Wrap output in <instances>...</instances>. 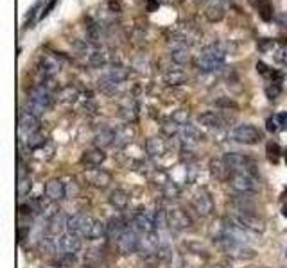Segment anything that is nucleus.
<instances>
[{
	"label": "nucleus",
	"mask_w": 287,
	"mask_h": 268,
	"mask_svg": "<svg viewBox=\"0 0 287 268\" xmlns=\"http://www.w3.org/2000/svg\"><path fill=\"white\" fill-rule=\"evenodd\" d=\"M262 138H264L262 132L255 125H249V123L237 125L232 130V140H235L237 143H244V145H255V143L262 142Z\"/></svg>",
	"instance_id": "obj_8"
},
{
	"label": "nucleus",
	"mask_w": 287,
	"mask_h": 268,
	"mask_svg": "<svg viewBox=\"0 0 287 268\" xmlns=\"http://www.w3.org/2000/svg\"><path fill=\"white\" fill-rule=\"evenodd\" d=\"M266 127H268L269 132H276V130H280V125H278V122H276V116H273V118H268V122H266Z\"/></svg>",
	"instance_id": "obj_39"
},
{
	"label": "nucleus",
	"mask_w": 287,
	"mask_h": 268,
	"mask_svg": "<svg viewBox=\"0 0 287 268\" xmlns=\"http://www.w3.org/2000/svg\"><path fill=\"white\" fill-rule=\"evenodd\" d=\"M158 8H160V2H158V0H148V11H149V13L156 11Z\"/></svg>",
	"instance_id": "obj_45"
},
{
	"label": "nucleus",
	"mask_w": 287,
	"mask_h": 268,
	"mask_svg": "<svg viewBox=\"0 0 287 268\" xmlns=\"http://www.w3.org/2000/svg\"><path fill=\"white\" fill-rule=\"evenodd\" d=\"M117 247H119V252L122 256H129V254L136 252L140 249V238L136 234L135 229H128L121 236V240L117 241Z\"/></svg>",
	"instance_id": "obj_12"
},
{
	"label": "nucleus",
	"mask_w": 287,
	"mask_h": 268,
	"mask_svg": "<svg viewBox=\"0 0 287 268\" xmlns=\"http://www.w3.org/2000/svg\"><path fill=\"white\" fill-rule=\"evenodd\" d=\"M108 200H110V204L115 207V209H121L122 211V209H126V207H128L129 195L124 192V190H113V192L110 193Z\"/></svg>",
	"instance_id": "obj_26"
},
{
	"label": "nucleus",
	"mask_w": 287,
	"mask_h": 268,
	"mask_svg": "<svg viewBox=\"0 0 287 268\" xmlns=\"http://www.w3.org/2000/svg\"><path fill=\"white\" fill-rule=\"evenodd\" d=\"M101 77L112 80V82H115V84H122V82L128 79V72H126L122 66H112V68H108V72Z\"/></svg>",
	"instance_id": "obj_28"
},
{
	"label": "nucleus",
	"mask_w": 287,
	"mask_h": 268,
	"mask_svg": "<svg viewBox=\"0 0 287 268\" xmlns=\"http://www.w3.org/2000/svg\"><path fill=\"white\" fill-rule=\"evenodd\" d=\"M162 193L165 199L176 200L180 197V186L172 181H165V183H162Z\"/></svg>",
	"instance_id": "obj_31"
},
{
	"label": "nucleus",
	"mask_w": 287,
	"mask_h": 268,
	"mask_svg": "<svg viewBox=\"0 0 287 268\" xmlns=\"http://www.w3.org/2000/svg\"><path fill=\"white\" fill-rule=\"evenodd\" d=\"M285 257H287V250H285Z\"/></svg>",
	"instance_id": "obj_49"
},
{
	"label": "nucleus",
	"mask_w": 287,
	"mask_h": 268,
	"mask_svg": "<svg viewBox=\"0 0 287 268\" xmlns=\"http://www.w3.org/2000/svg\"><path fill=\"white\" fill-rule=\"evenodd\" d=\"M285 159H287V150H285Z\"/></svg>",
	"instance_id": "obj_47"
},
{
	"label": "nucleus",
	"mask_w": 287,
	"mask_h": 268,
	"mask_svg": "<svg viewBox=\"0 0 287 268\" xmlns=\"http://www.w3.org/2000/svg\"><path fill=\"white\" fill-rule=\"evenodd\" d=\"M275 116H276V122H278V125H280V130L287 129V113H278V115H275Z\"/></svg>",
	"instance_id": "obj_42"
},
{
	"label": "nucleus",
	"mask_w": 287,
	"mask_h": 268,
	"mask_svg": "<svg viewBox=\"0 0 287 268\" xmlns=\"http://www.w3.org/2000/svg\"><path fill=\"white\" fill-rule=\"evenodd\" d=\"M225 59H226V54L221 47H216V45L206 47L201 52V56H199L198 68L201 70L203 73H213L223 68Z\"/></svg>",
	"instance_id": "obj_2"
},
{
	"label": "nucleus",
	"mask_w": 287,
	"mask_h": 268,
	"mask_svg": "<svg viewBox=\"0 0 287 268\" xmlns=\"http://www.w3.org/2000/svg\"><path fill=\"white\" fill-rule=\"evenodd\" d=\"M34 206H36V211H40L45 218H54L56 214H59L58 204H56L54 200L49 199V197H40V199L34 202Z\"/></svg>",
	"instance_id": "obj_19"
},
{
	"label": "nucleus",
	"mask_w": 287,
	"mask_h": 268,
	"mask_svg": "<svg viewBox=\"0 0 287 268\" xmlns=\"http://www.w3.org/2000/svg\"><path fill=\"white\" fill-rule=\"evenodd\" d=\"M78 97H79V92L74 88V86H65V88L59 90V93H58V99L65 104H74L76 100H78Z\"/></svg>",
	"instance_id": "obj_29"
},
{
	"label": "nucleus",
	"mask_w": 287,
	"mask_h": 268,
	"mask_svg": "<svg viewBox=\"0 0 287 268\" xmlns=\"http://www.w3.org/2000/svg\"><path fill=\"white\" fill-rule=\"evenodd\" d=\"M213 268H223V266H213Z\"/></svg>",
	"instance_id": "obj_48"
},
{
	"label": "nucleus",
	"mask_w": 287,
	"mask_h": 268,
	"mask_svg": "<svg viewBox=\"0 0 287 268\" xmlns=\"http://www.w3.org/2000/svg\"><path fill=\"white\" fill-rule=\"evenodd\" d=\"M282 214H283V216H285V218H287V206H283V209H282Z\"/></svg>",
	"instance_id": "obj_46"
},
{
	"label": "nucleus",
	"mask_w": 287,
	"mask_h": 268,
	"mask_svg": "<svg viewBox=\"0 0 287 268\" xmlns=\"http://www.w3.org/2000/svg\"><path fill=\"white\" fill-rule=\"evenodd\" d=\"M171 59L176 65H187L190 61V52L187 45H174L171 50Z\"/></svg>",
	"instance_id": "obj_27"
},
{
	"label": "nucleus",
	"mask_w": 287,
	"mask_h": 268,
	"mask_svg": "<svg viewBox=\"0 0 287 268\" xmlns=\"http://www.w3.org/2000/svg\"><path fill=\"white\" fill-rule=\"evenodd\" d=\"M93 224H95L93 216H90V214L86 213H76L66 218V229H68L70 233L79 234L81 238H86L90 229L93 227Z\"/></svg>",
	"instance_id": "obj_7"
},
{
	"label": "nucleus",
	"mask_w": 287,
	"mask_h": 268,
	"mask_svg": "<svg viewBox=\"0 0 287 268\" xmlns=\"http://www.w3.org/2000/svg\"><path fill=\"white\" fill-rule=\"evenodd\" d=\"M282 93V86L276 84V82H271L269 86H266V95H268L269 100H276Z\"/></svg>",
	"instance_id": "obj_37"
},
{
	"label": "nucleus",
	"mask_w": 287,
	"mask_h": 268,
	"mask_svg": "<svg viewBox=\"0 0 287 268\" xmlns=\"http://www.w3.org/2000/svg\"><path fill=\"white\" fill-rule=\"evenodd\" d=\"M259 13H260V18L264 20V22H271V20H273V8H271V4H269V2L260 4Z\"/></svg>",
	"instance_id": "obj_36"
},
{
	"label": "nucleus",
	"mask_w": 287,
	"mask_h": 268,
	"mask_svg": "<svg viewBox=\"0 0 287 268\" xmlns=\"http://www.w3.org/2000/svg\"><path fill=\"white\" fill-rule=\"evenodd\" d=\"M38 8H40V2H36V4L31 8V11L27 13V23H31V22H32V18H34L36 11H38Z\"/></svg>",
	"instance_id": "obj_44"
},
{
	"label": "nucleus",
	"mask_w": 287,
	"mask_h": 268,
	"mask_svg": "<svg viewBox=\"0 0 287 268\" xmlns=\"http://www.w3.org/2000/svg\"><path fill=\"white\" fill-rule=\"evenodd\" d=\"M18 125H20V134L29 138V136H32V134L40 130V116L32 115L27 109H22L18 116Z\"/></svg>",
	"instance_id": "obj_10"
},
{
	"label": "nucleus",
	"mask_w": 287,
	"mask_h": 268,
	"mask_svg": "<svg viewBox=\"0 0 287 268\" xmlns=\"http://www.w3.org/2000/svg\"><path fill=\"white\" fill-rule=\"evenodd\" d=\"M226 166L230 168L232 173H253V168H255V163L249 159L248 156L239 152H228L223 156Z\"/></svg>",
	"instance_id": "obj_6"
},
{
	"label": "nucleus",
	"mask_w": 287,
	"mask_h": 268,
	"mask_svg": "<svg viewBox=\"0 0 287 268\" xmlns=\"http://www.w3.org/2000/svg\"><path fill=\"white\" fill-rule=\"evenodd\" d=\"M45 197H49L54 202H59L66 197V184L61 179H51L45 184Z\"/></svg>",
	"instance_id": "obj_17"
},
{
	"label": "nucleus",
	"mask_w": 287,
	"mask_h": 268,
	"mask_svg": "<svg viewBox=\"0 0 287 268\" xmlns=\"http://www.w3.org/2000/svg\"><path fill=\"white\" fill-rule=\"evenodd\" d=\"M32 188V181L31 177H18V195L20 197H25L29 195V192H31Z\"/></svg>",
	"instance_id": "obj_34"
},
{
	"label": "nucleus",
	"mask_w": 287,
	"mask_h": 268,
	"mask_svg": "<svg viewBox=\"0 0 287 268\" xmlns=\"http://www.w3.org/2000/svg\"><path fill=\"white\" fill-rule=\"evenodd\" d=\"M285 193H287V192H285Z\"/></svg>",
	"instance_id": "obj_50"
},
{
	"label": "nucleus",
	"mask_w": 287,
	"mask_h": 268,
	"mask_svg": "<svg viewBox=\"0 0 287 268\" xmlns=\"http://www.w3.org/2000/svg\"><path fill=\"white\" fill-rule=\"evenodd\" d=\"M180 143H182V147H183V149H187V150L194 149V147L199 143L198 129H196V127H192L190 123L183 125L182 130H180Z\"/></svg>",
	"instance_id": "obj_16"
},
{
	"label": "nucleus",
	"mask_w": 287,
	"mask_h": 268,
	"mask_svg": "<svg viewBox=\"0 0 287 268\" xmlns=\"http://www.w3.org/2000/svg\"><path fill=\"white\" fill-rule=\"evenodd\" d=\"M45 145H47V140L42 132H34L32 136H29L27 138V147L31 150H40V149H43Z\"/></svg>",
	"instance_id": "obj_32"
},
{
	"label": "nucleus",
	"mask_w": 287,
	"mask_h": 268,
	"mask_svg": "<svg viewBox=\"0 0 287 268\" xmlns=\"http://www.w3.org/2000/svg\"><path fill=\"white\" fill-rule=\"evenodd\" d=\"M271 45H273V41H271V39H268V38H262V39H259V43H257V47H259V50H262V52H266V50H268Z\"/></svg>",
	"instance_id": "obj_43"
},
{
	"label": "nucleus",
	"mask_w": 287,
	"mask_h": 268,
	"mask_svg": "<svg viewBox=\"0 0 287 268\" xmlns=\"http://www.w3.org/2000/svg\"><path fill=\"white\" fill-rule=\"evenodd\" d=\"M278 154H280V147L276 145V143H268V157L273 161V163H276L278 161Z\"/></svg>",
	"instance_id": "obj_38"
},
{
	"label": "nucleus",
	"mask_w": 287,
	"mask_h": 268,
	"mask_svg": "<svg viewBox=\"0 0 287 268\" xmlns=\"http://www.w3.org/2000/svg\"><path fill=\"white\" fill-rule=\"evenodd\" d=\"M210 173H212L216 179L219 181H228L230 175H232V172H230V168L226 166L225 159H212L210 161Z\"/></svg>",
	"instance_id": "obj_23"
},
{
	"label": "nucleus",
	"mask_w": 287,
	"mask_h": 268,
	"mask_svg": "<svg viewBox=\"0 0 287 268\" xmlns=\"http://www.w3.org/2000/svg\"><path fill=\"white\" fill-rule=\"evenodd\" d=\"M59 72V63L54 58H43L40 63V73L43 79H52Z\"/></svg>",
	"instance_id": "obj_24"
},
{
	"label": "nucleus",
	"mask_w": 287,
	"mask_h": 268,
	"mask_svg": "<svg viewBox=\"0 0 287 268\" xmlns=\"http://www.w3.org/2000/svg\"><path fill=\"white\" fill-rule=\"evenodd\" d=\"M167 224H169L171 229L183 231L192 226V220H190V216L183 209H180V207H171V209H167Z\"/></svg>",
	"instance_id": "obj_11"
},
{
	"label": "nucleus",
	"mask_w": 287,
	"mask_h": 268,
	"mask_svg": "<svg viewBox=\"0 0 287 268\" xmlns=\"http://www.w3.org/2000/svg\"><path fill=\"white\" fill-rule=\"evenodd\" d=\"M106 161V154L102 149H92V150H86L81 157V163L86 166H101L102 163Z\"/></svg>",
	"instance_id": "obj_20"
},
{
	"label": "nucleus",
	"mask_w": 287,
	"mask_h": 268,
	"mask_svg": "<svg viewBox=\"0 0 287 268\" xmlns=\"http://www.w3.org/2000/svg\"><path fill=\"white\" fill-rule=\"evenodd\" d=\"M128 142H131V130L129 127H124L122 130H117V136H115V143L117 145H126Z\"/></svg>",
	"instance_id": "obj_35"
},
{
	"label": "nucleus",
	"mask_w": 287,
	"mask_h": 268,
	"mask_svg": "<svg viewBox=\"0 0 287 268\" xmlns=\"http://www.w3.org/2000/svg\"><path fill=\"white\" fill-rule=\"evenodd\" d=\"M192 207L198 211V214L201 216H208L213 211V200L210 197V193L206 190H198V192L192 195Z\"/></svg>",
	"instance_id": "obj_13"
},
{
	"label": "nucleus",
	"mask_w": 287,
	"mask_h": 268,
	"mask_svg": "<svg viewBox=\"0 0 287 268\" xmlns=\"http://www.w3.org/2000/svg\"><path fill=\"white\" fill-rule=\"evenodd\" d=\"M52 106V95L49 92V88H45L43 84L36 86L29 92L27 97V111H31L32 115L42 116L45 111H49Z\"/></svg>",
	"instance_id": "obj_3"
},
{
	"label": "nucleus",
	"mask_w": 287,
	"mask_h": 268,
	"mask_svg": "<svg viewBox=\"0 0 287 268\" xmlns=\"http://www.w3.org/2000/svg\"><path fill=\"white\" fill-rule=\"evenodd\" d=\"M115 136H117V130H112V129H102L101 132L95 134V147L97 149H104V147H110L115 143Z\"/></svg>",
	"instance_id": "obj_25"
},
{
	"label": "nucleus",
	"mask_w": 287,
	"mask_h": 268,
	"mask_svg": "<svg viewBox=\"0 0 287 268\" xmlns=\"http://www.w3.org/2000/svg\"><path fill=\"white\" fill-rule=\"evenodd\" d=\"M206 18H208V22H221L223 18H225V6L223 4H212L208 9H206Z\"/></svg>",
	"instance_id": "obj_30"
},
{
	"label": "nucleus",
	"mask_w": 287,
	"mask_h": 268,
	"mask_svg": "<svg viewBox=\"0 0 287 268\" xmlns=\"http://www.w3.org/2000/svg\"><path fill=\"white\" fill-rule=\"evenodd\" d=\"M85 179H86V183H88L90 186L99 188V190H104V188H108L110 183H112V175H110L106 170H101V168L86 170Z\"/></svg>",
	"instance_id": "obj_15"
},
{
	"label": "nucleus",
	"mask_w": 287,
	"mask_h": 268,
	"mask_svg": "<svg viewBox=\"0 0 287 268\" xmlns=\"http://www.w3.org/2000/svg\"><path fill=\"white\" fill-rule=\"evenodd\" d=\"M199 123H201L203 127H206V129H221V127H225L223 116L216 111L203 113V115L199 116Z\"/></svg>",
	"instance_id": "obj_22"
},
{
	"label": "nucleus",
	"mask_w": 287,
	"mask_h": 268,
	"mask_svg": "<svg viewBox=\"0 0 287 268\" xmlns=\"http://www.w3.org/2000/svg\"><path fill=\"white\" fill-rule=\"evenodd\" d=\"M58 241H59V250L65 254H78L83 247L81 236L76 233H70V231H66L65 234H61Z\"/></svg>",
	"instance_id": "obj_14"
},
{
	"label": "nucleus",
	"mask_w": 287,
	"mask_h": 268,
	"mask_svg": "<svg viewBox=\"0 0 287 268\" xmlns=\"http://www.w3.org/2000/svg\"><path fill=\"white\" fill-rule=\"evenodd\" d=\"M228 184L233 192L246 195V193H257L260 190V183L253 173H232L228 179Z\"/></svg>",
	"instance_id": "obj_5"
},
{
	"label": "nucleus",
	"mask_w": 287,
	"mask_h": 268,
	"mask_svg": "<svg viewBox=\"0 0 287 268\" xmlns=\"http://www.w3.org/2000/svg\"><path fill=\"white\" fill-rule=\"evenodd\" d=\"M56 4H58V0H51V2L47 4V8L42 11V15H40V20H43V18H45V16H49V15H51V11L56 8Z\"/></svg>",
	"instance_id": "obj_40"
},
{
	"label": "nucleus",
	"mask_w": 287,
	"mask_h": 268,
	"mask_svg": "<svg viewBox=\"0 0 287 268\" xmlns=\"http://www.w3.org/2000/svg\"><path fill=\"white\" fill-rule=\"evenodd\" d=\"M213 241L221 247L226 256L235 257V259H253V257L257 256V252L252 247H248L246 243H242V241L235 240V238L228 236L226 233H221Z\"/></svg>",
	"instance_id": "obj_1"
},
{
	"label": "nucleus",
	"mask_w": 287,
	"mask_h": 268,
	"mask_svg": "<svg viewBox=\"0 0 287 268\" xmlns=\"http://www.w3.org/2000/svg\"><path fill=\"white\" fill-rule=\"evenodd\" d=\"M165 150H167V143H165V140L160 138V136H153V138H149L148 142H146V152H148L151 157L163 156Z\"/></svg>",
	"instance_id": "obj_21"
},
{
	"label": "nucleus",
	"mask_w": 287,
	"mask_h": 268,
	"mask_svg": "<svg viewBox=\"0 0 287 268\" xmlns=\"http://www.w3.org/2000/svg\"><path fill=\"white\" fill-rule=\"evenodd\" d=\"M129 227L126 226V222L121 218V216H117V218H112L108 224H106V236L113 241H119L121 240L122 234L128 231Z\"/></svg>",
	"instance_id": "obj_18"
},
{
	"label": "nucleus",
	"mask_w": 287,
	"mask_h": 268,
	"mask_svg": "<svg viewBox=\"0 0 287 268\" xmlns=\"http://www.w3.org/2000/svg\"><path fill=\"white\" fill-rule=\"evenodd\" d=\"M133 226H135V231H140L142 234L155 233L156 231V211H149V209L138 211V213L135 214Z\"/></svg>",
	"instance_id": "obj_9"
},
{
	"label": "nucleus",
	"mask_w": 287,
	"mask_h": 268,
	"mask_svg": "<svg viewBox=\"0 0 287 268\" xmlns=\"http://www.w3.org/2000/svg\"><path fill=\"white\" fill-rule=\"evenodd\" d=\"M163 79H165L167 84L178 86V84H183V82H185L187 77H185V73H183V72H167Z\"/></svg>",
	"instance_id": "obj_33"
},
{
	"label": "nucleus",
	"mask_w": 287,
	"mask_h": 268,
	"mask_svg": "<svg viewBox=\"0 0 287 268\" xmlns=\"http://www.w3.org/2000/svg\"><path fill=\"white\" fill-rule=\"evenodd\" d=\"M228 218L232 220L233 224H237L239 227H242L244 231H248V233H264L266 231V226L264 222L259 218V216H255V214L252 213H246V211H239V209H233L232 213L228 214Z\"/></svg>",
	"instance_id": "obj_4"
},
{
	"label": "nucleus",
	"mask_w": 287,
	"mask_h": 268,
	"mask_svg": "<svg viewBox=\"0 0 287 268\" xmlns=\"http://www.w3.org/2000/svg\"><path fill=\"white\" fill-rule=\"evenodd\" d=\"M257 72H259L260 75H268V77H269V73H271V70H269V66L266 65V63L259 61V63H257Z\"/></svg>",
	"instance_id": "obj_41"
}]
</instances>
